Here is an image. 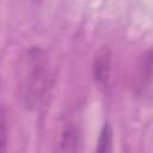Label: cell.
I'll use <instances>...</instances> for the list:
<instances>
[{
    "label": "cell",
    "mask_w": 153,
    "mask_h": 153,
    "mask_svg": "<svg viewBox=\"0 0 153 153\" xmlns=\"http://www.w3.org/2000/svg\"><path fill=\"white\" fill-rule=\"evenodd\" d=\"M17 93L27 110H36L44 104L51 86L50 61L44 49L30 47L25 49L16 67Z\"/></svg>",
    "instance_id": "1"
},
{
    "label": "cell",
    "mask_w": 153,
    "mask_h": 153,
    "mask_svg": "<svg viewBox=\"0 0 153 153\" xmlns=\"http://www.w3.org/2000/svg\"><path fill=\"white\" fill-rule=\"evenodd\" d=\"M56 153H81V135L74 124H65L61 129L57 139Z\"/></svg>",
    "instance_id": "2"
},
{
    "label": "cell",
    "mask_w": 153,
    "mask_h": 153,
    "mask_svg": "<svg viewBox=\"0 0 153 153\" xmlns=\"http://www.w3.org/2000/svg\"><path fill=\"white\" fill-rule=\"evenodd\" d=\"M110 66H111V50L109 47H102L93 60V79L98 86L104 87L108 85L109 75H110Z\"/></svg>",
    "instance_id": "3"
},
{
    "label": "cell",
    "mask_w": 153,
    "mask_h": 153,
    "mask_svg": "<svg viewBox=\"0 0 153 153\" xmlns=\"http://www.w3.org/2000/svg\"><path fill=\"white\" fill-rule=\"evenodd\" d=\"M111 152H112V128L106 122L100 129L97 140L96 153H111Z\"/></svg>",
    "instance_id": "4"
},
{
    "label": "cell",
    "mask_w": 153,
    "mask_h": 153,
    "mask_svg": "<svg viewBox=\"0 0 153 153\" xmlns=\"http://www.w3.org/2000/svg\"><path fill=\"white\" fill-rule=\"evenodd\" d=\"M1 153H6V115L5 109H1Z\"/></svg>",
    "instance_id": "5"
}]
</instances>
